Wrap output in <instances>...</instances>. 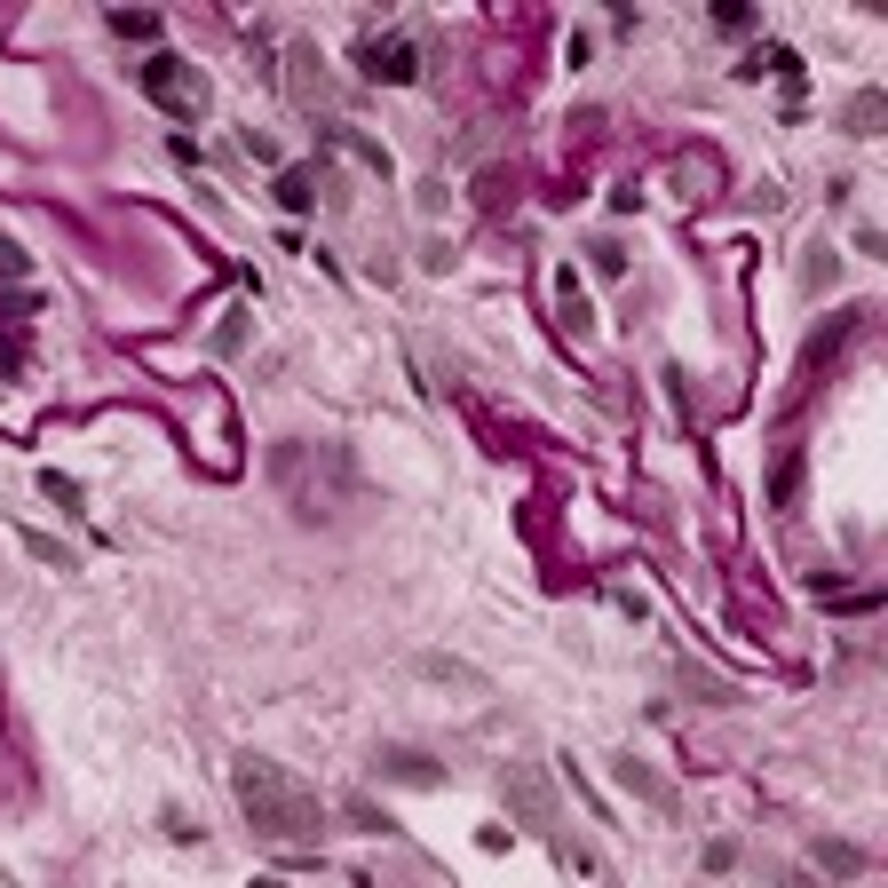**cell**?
<instances>
[{
    "instance_id": "cell-2",
    "label": "cell",
    "mask_w": 888,
    "mask_h": 888,
    "mask_svg": "<svg viewBox=\"0 0 888 888\" xmlns=\"http://www.w3.org/2000/svg\"><path fill=\"white\" fill-rule=\"evenodd\" d=\"M135 80H143V96L167 111V119H199V111H207V72H191L183 56H151Z\"/></svg>"
},
{
    "instance_id": "cell-17",
    "label": "cell",
    "mask_w": 888,
    "mask_h": 888,
    "mask_svg": "<svg viewBox=\"0 0 888 888\" xmlns=\"http://www.w3.org/2000/svg\"><path fill=\"white\" fill-rule=\"evenodd\" d=\"M793 492H801V460H785V468H777V484H770V500H777V508H793Z\"/></svg>"
},
{
    "instance_id": "cell-3",
    "label": "cell",
    "mask_w": 888,
    "mask_h": 888,
    "mask_svg": "<svg viewBox=\"0 0 888 888\" xmlns=\"http://www.w3.org/2000/svg\"><path fill=\"white\" fill-rule=\"evenodd\" d=\"M357 72L373 88H413L421 80V48L405 32H373V40H357Z\"/></svg>"
},
{
    "instance_id": "cell-12",
    "label": "cell",
    "mask_w": 888,
    "mask_h": 888,
    "mask_svg": "<svg viewBox=\"0 0 888 888\" xmlns=\"http://www.w3.org/2000/svg\"><path fill=\"white\" fill-rule=\"evenodd\" d=\"M111 32H119V40H159V16H151V8H119Z\"/></svg>"
},
{
    "instance_id": "cell-18",
    "label": "cell",
    "mask_w": 888,
    "mask_h": 888,
    "mask_svg": "<svg viewBox=\"0 0 888 888\" xmlns=\"http://www.w3.org/2000/svg\"><path fill=\"white\" fill-rule=\"evenodd\" d=\"M24 548L40 555V563H64V540H48V532H24ZM64 571H72V563H64Z\"/></svg>"
},
{
    "instance_id": "cell-4",
    "label": "cell",
    "mask_w": 888,
    "mask_h": 888,
    "mask_svg": "<svg viewBox=\"0 0 888 888\" xmlns=\"http://www.w3.org/2000/svg\"><path fill=\"white\" fill-rule=\"evenodd\" d=\"M500 793L516 801V817H524V825H555V785H548L540 770H532V762H508Z\"/></svg>"
},
{
    "instance_id": "cell-10",
    "label": "cell",
    "mask_w": 888,
    "mask_h": 888,
    "mask_svg": "<svg viewBox=\"0 0 888 888\" xmlns=\"http://www.w3.org/2000/svg\"><path fill=\"white\" fill-rule=\"evenodd\" d=\"M881 88H857V96H849V111H841V127H849V135H881Z\"/></svg>"
},
{
    "instance_id": "cell-20",
    "label": "cell",
    "mask_w": 888,
    "mask_h": 888,
    "mask_svg": "<svg viewBox=\"0 0 888 888\" xmlns=\"http://www.w3.org/2000/svg\"><path fill=\"white\" fill-rule=\"evenodd\" d=\"M777 888H809V881H793V873H785V881H777Z\"/></svg>"
},
{
    "instance_id": "cell-19",
    "label": "cell",
    "mask_w": 888,
    "mask_h": 888,
    "mask_svg": "<svg viewBox=\"0 0 888 888\" xmlns=\"http://www.w3.org/2000/svg\"><path fill=\"white\" fill-rule=\"evenodd\" d=\"M0 270H8V278H24V246H16V238H0Z\"/></svg>"
},
{
    "instance_id": "cell-11",
    "label": "cell",
    "mask_w": 888,
    "mask_h": 888,
    "mask_svg": "<svg viewBox=\"0 0 888 888\" xmlns=\"http://www.w3.org/2000/svg\"><path fill=\"white\" fill-rule=\"evenodd\" d=\"M278 207H286V215H310V207H318V183H310V167H286V175H278Z\"/></svg>"
},
{
    "instance_id": "cell-6",
    "label": "cell",
    "mask_w": 888,
    "mask_h": 888,
    "mask_svg": "<svg viewBox=\"0 0 888 888\" xmlns=\"http://www.w3.org/2000/svg\"><path fill=\"white\" fill-rule=\"evenodd\" d=\"M611 777H619L635 801H651V809H666V817H674V785H666L651 762H635V754H627V762H611Z\"/></svg>"
},
{
    "instance_id": "cell-14",
    "label": "cell",
    "mask_w": 888,
    "mask_h": 888,
    "mask_svg": "<svg viewBox=\"0 0 888 888\" xmlns=\"http://www.w3.org/2000/svg\"><path fill=\"white\" fill-rule=\"evenodd\" d=\"M587 262H595V278H619V270H627V254H619L611 238H595V246H587Z\"/></svg>"
},
{
    "instance_id": "cell-16",
    "label": "cell",
    "mask_w": 888,
    "mask_h": 888,
    "mask_svg": "<svg viewBox=\"0 0 888 888\" xmlns=\"http://www.w3.org/2000/svg\"><path fill=\"white\" fill-rule=\"evenodd\" d=\"M833 270H841V262H833V254H825V246H817V254H809V270H801V286H809V294H817V286H833Z\"/></svg>"
},
{
    "instance_id": "cell-15",
    "label": "cell",
    "mask_w": 888,
    "mask_h": 888,
    "mask_svg": "<svg viewBox=\"0 0 888 888\" xmlns=\"http://www.w3.org/2000/svg\"><path fill=\"white\" fill-rule=\"evenodd\" d=\"M40 492H48V500H64V508H80V484H72L64 468H40Z\"/></svg>"
},
{
    "instance_id": "cell-1",
    "label": "cell",
    "mask_w": 888,
    "mask_h": 888,
    "mask_svg": "<svg viewBox=\"0 0 888 888\" xmlns=\"http://www.w3.org/2000/svg\"><path fill=\"white\" fill-rule=\"evenodd\" d=\"M230 793H238V809L254 817V833L262 841H318V793L302 785V777H286L270 754H238V770H230Z\"/></svg>"
},
{
    "instance_id": "cell-21",
    "label": "cell",
    "mask_w": 888,
    "mask_h": 888,
    "mask_svg": "<svg viewBox=\"0 0 888 888\" xmlns=\"http://www.w3.org/2000/svg\"><path fill=\"white\" fill-rule=\"evenodd\" d=\"M254 888H286V881H254Z\"/></svg>"
},
{
    "instance_id": "cell-13",
    "label": "cell",
    "mask_w": 888,
    "mask_h": 888,
    "mask_svg": "<svg viewBox=\"0 0 888 888\" xmlns=\"http://www.w3.org/2000/svg\"><path fill=\"white\" fill-rule=\"evenodd\" d=\"M817 865H825V873H865V849H849V841H825V849H817Z\"/></svg>"
},
{
    "instance_id": "cell-7",
    "label": "cell",
    "mask_w": 888,
    "mask_h": 888,
    "mask_svg": "<svg viewBox=\"0 0 888 888\" xmlns=\"http://www.w3.org/2000/svg\"><path fill=\"white\" fill-rule=\"evenodd\" d=\"M413 674H421V682H452V690H476V698L492 690V674H476L468 659H444V651H421V659H413Z\"/></svg>"
},
{
    "instance_id": "cell-8",
    "label": "cell",
    "mask_w": 888,
    "mask_h": 888,
    "mask_svg": "<svg viewBox=\"0 0 888 888\" xmlns=\"http://www.w3.org/2000/svg\"><path fill=\"white\" fill-rule=\"evenodd\" d=\"M326 151L357 159V167H365L373 183H389V175H397V167H389V151H381V143H365V135H349V127H326Z\"/></svg>"
},
{
    "instance_id": "cell-9",
    "label": "cell",
    "mask_w": 888,
    "mask_h": 888,
    "mask_svg": "<svg viewBox=\"0 0 888 888\" xmlns=\"http://www.w3.org/2000/svg\"><path fill=\"white\" fill-rule=\"evenodd\" d=\"M555 310H563V333H595V310H587V294H579L571 270H555Z\"/></svg>"
},
{
    "instance_id": "cell-5",
    "label": "cell",
    "mask_w": 888,
    "mask_h": 888,
    "mask_svg": "<svg viewBox=\"0 0 888 888\" xmlns=\"http://www.w3.org/2000/svg\"><path fill=\"white\" fill-rule=\"evenodd\" d=\"M373 770L397 777V785H444V762L413 754V746H381V754H373Z\"/></svg>"
}]
</instances>
